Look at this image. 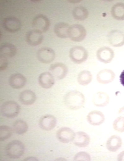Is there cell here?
I'll list each match as a JSON object with an SVG mask.
<instances>
[{
    "instance_id": "obj_26",
    "label": "cell",
    "mask_w": 124,
    "mask_h": 161,
    "mask_svg": "<svg viewBox=\"0 0 124 161\" xmlns=\"http://www.w3.org/2000/svg\"><path fill=\"white\" fill-rule=\"evenodd\" d=\"M12 129L7 125L0 126V141H3L9 138L12 134Z\"/></svg>"
},
{
    "instance_id": "obj_24",
    "label": "cell",
    "mask_w": 124,
    "mask_h": 161,
    "mask_svg": "<svg viewBox=\"0 0 124 161\" xmlns=\"http://www.w3.org/2000/svg\"><path fill=\"white\" fill-rule=\"evenodd\" d=\"M13 127L14 131L17 134L21 135L26 132L28 129V126L24 121L18 120L14 123Z\"/></svg>"
},
{
    "instance_id": "obj_5",
    "label": "cell",
    "mask_w": 124,
    "mask_h": 161,
    "mask_svg": "<svg viewBox=\"0 0 124 161\" xmlns=\"http://www.w3.org/2000/svg\"><path fill=\"white\" fill-rule=\"evenodd\" d=\"M37 57L41 62L49 64L51 62L55 57L54 51L51 48L46 47L39 49L37 52Z\"/></svg>"
},
{
    "instance_id": "obj_28",
    "label": "cell",
    "mask_w": 124,
    "mask_h": 161,
    "mask_svg": "<svg viewBox=\"0 0 124 161\" xmlns=\"http://www.w3.org/2000/svg\"><path fill=\"white\" fill-rule=\"evenodd\" d=\"M91 157L87 153L81 152L77 153L74 157L75 161H90Z\"/></svg>"
},
{
    "instance_id": "obj_3",
    "label": "cell",
    "mask_w": 124,
    "mask_h": 161,
    "mask_svg": "<svg viewBox=\"0 0 124 161\" xmlns=\"http://www.w3.org/2000/svg\"><path fill=\"white\" fill-rule=\"evenodd\" d=\"M64 99L66 105L71 109H77L81 107L84 101L83 96L74 92L68 93Z\"/></svg>"
},
{
    "instance_id": "obj_31",
    "label": "cell",
    "mask_w": 124,
    "mask_h": 161,
    "mask_svg": "<svg viewBox=\"0 0 124 161\" xmlns=\"http://www.w3.org/2000/svg\"><path fill=\"white\" fill-rule=\"evenodd\" d=\"M117 160L124 161V151L121 152L117 156Z\"/></svg>"
},
{
    "instance_id": "obj_16",
    "label": "cell",
    "mask_w": 124,
    "mask_h": 161,
    "mask_svg": "<svg viewBox=\"0 0 124 161\" xmlns=\"http://www.w3.org/2000/svg\"><path fill=\"white\" fill-rule=\"evenodd\" d=\"M70 26L66 23L59 22L54 26V31L56 36L61 38L69 37Z\"/></svg>"
},
{
    "instance_id": "obj_20",
    "label": "cell",
    "mask_w": 124,
    "mask_h": 161,
    "mask_svg": "<svg viewBox=\"0 0 124 161\" xmlns=\"http://www.w3.org/2000/svg\"><path fill=\"white\" fill-rule=\"evenodd\" d=\"M16 51L15 46L11 43H3L0 46V55L7 58L13 57L15 56Z\"/></svg>"
},
{
    "instance_id": "obj_4",
    "label": "cell",
    "mask_w": 124,
    "mask_h": 161,
    "mask_svg": "<svg viewBox=\"0 0 124 161\" xmlns=\"http://www.w3.org/2000/svg\"><path fill=\"white\" fill-rule=\"evenodd\" d=\"M50 21L45 15L39 14L33 19L32 25L34 29L38 30L42 33L47 31L50 26Z\"/></svg>"
},
{
    "instance_id": "obj_22",
    "label": "cell",
    "mask_w": 124,
    "mask_h": 161,
    "mask_svg": "<svg viewBox=\"0 0 124 161\" xmlns=\"http://www.w3.org/2000/svg\"><path fill=\"white\" fill-rule=\"evenodd\" d=\"M97 56L100 60L104 62L108 63L113 59V53L110 48L104 47L98 51Z\"/></svg>"
},
{
    "instance_id": "obj_6",
    "label": "cell",
    "mask_w": 124,
    "mask_h": 161,
    "mask_svg": "<svg viewBox=\"0 0 124 161\" xmlns=\"http://www.w3.org/2000/svg\"><path fill=\"white\" fill-rule=\"evenodd\" d=\"M86 31L82 25L74 24L70 26L69 37L71 40L76 42L82 41L85 38Z\"/></svg>"
},
{
    "instance_id": "obj_7",
    "label": "cell",
    "mask_w": 124,
    "mask_h": 161,
    "mask_svg": "<svg viewBox=\"0 0 124 161\" xmlns=\"http://www.w3.org/2000/svg\"><path fill=\"white\" fill-rule=\"evenodd\" d=\"M4 29L10 33H15L18 31L21 27L20 20L14 17H8L5 18L2 22Z\"/></svg>"
},
{
    "instance_id": "obj_23",
    "label": "cell",
    "mask_w": 124,
    "mask_h": 161,
    "mask_svg": "<svg viewBox=\"0 0 124 161\" xmlns=\"http://www.w3.org/2000/svg\"><path fill=\"white\" fill-rule=\"evenodd\" d=\"M111 13L115 19L124 20V3L120 2L114 5L111 9Z\"/></svg>"
},
{
    "instance_id": "obj_2",
    "label": "cell",
    "mask_w": 124,
    "mask_h": 161,
    "mask_svg": "<svg viewBox=\"0 0 124 161\" xmlns=\"http://www.w3.org/2000/svg\"><path fill=\"white\" fill-rule=\"evenodd\" d=\"M20 106L16 102L9 101L4 102L0 108L1 114L3 116L9 118H14L19 114Z\"/></svg>"
},
{
    "instance_id": "obj_18",
    "label": "cell",
    "mask_w": 124,
    "mask_h": 161,
    "mask_svg": "<svg viewBox=\"0 0 124 161\" xmlns=\"http://www.w3.org/2000/svg\"><path fill=\"white\" fill-rule=\"evenodd\" d=\"M74 144L79 147H85L87 146L90 142V138L86 133L79 132L75 133L74 139Z\"/></svg>"
},
{
    "instance_id": "obj_33",
    "label": "cell",
    "mask_w": 124,
    "mask_h": 161,
    "mask_svg": "<svg viewBox=\"0 0 124 161\" xmlns=\"http://www.w3.org/2000/svg\"><path fill=\"white\" fill-rule=\"evenodd\" d=\"M119 113V114H122L124 115V107L120 109Z\"/></svg>"
},
{
    "instance_id": "obj_21",
    "label": "cell",
    "mask_w": 124,
    "mask_h": 161,
    "mask_svg": "<svg viewBox=\"0 0 124 161\" xmlns=\"http://www.w3.org/2000/svg\"><path fill=\"white\" fill-rule=\"evenodd\" d=\"M122 144L121 138L117 135H113L111 136L107 141L106 146L109 151L114 152L121 148Z\"/></svg>"
},
{
    "instance_id": "obj_32",
    "label": "cell",
    "mask_w": 124,
    "mask_h": 161,
    "mask_svg": "<svg viewBox=\"0 0 124 161\" xmlns=\"http://www.w3.org/2000/svg\"><path fill=\"white\" fill-rule=\"evenodd\" d=\"M25 161H37L38 159L36 157H29L26 158L24 159Z\"/></svg>"
},
{
    "instance_id": "obj_8",
    "label": "cell",
    "mask_w": 124,
    "mask_h": 161,
    "mask_svg": "<svg viewBox=\"0 0 124 161\" xmlns=\"http://www.w3.org/2000/svg\"><path fill=\"white\" fill-rule=\"evenodd\" d=\"M43 36L41 31L35 29L29 31L26 34L25 40L27 43L31 46H36L43 41Z\"/></svg>"
},
{
    "instance_id": "obj_12",
    "label": "cell",
    "mask_w": 124,
    "mask_h": 161,
    "mask_svg": "<svg viewBox=\"0 0 124 161\" xmlns=\"http://www.w3.org/2000/svg\"><path fill=\"white\" fill-rule=\"evenodd\" d=\"M26 83V79L25 76L19 73L12 74L9 79V83L10 86L15 89H19L23 87Z\"/></svg>"
},
{
    "instance_id": "obj_9",
    "label": "cell",
    "mask_w": 124,
    "mask_h": 161,
    "mask_svg": "<svg viewBox=\"0 0 124 161\" xmlns=\"http://www.w3.org/2000/svg\"><path fill=\"white\" fill-rule=\"evenodd\" d=\"M49 71L55 78L60 80L64 78L66 76L67 72V68L64 64L57 63L50 65Z\"/></svg>"
},
{
    "instance_id": "obj_25",
    "label": "cell",
    "mask_w": 124,
    "mask_h": 161,
    "mask_svg": "<svg viewBox=\"0 0 124 161\" xmlns=\"http://www.w3.org/2000/svg\"><path fill=\"white\" fill-rule=\"evenodd\" d=\"M73 15L75 19L78 20L82 21L87 17L88 12L85 8L82 6H79L73 9Z\"/></svg>"
},
{
    "instance_id": "obj_19",
    "label": "cell",
    "mask_w": 124,
    "mask_h": 161,
    "mask_svg": "<svg viewBox=\"0 0 124 161\" xmlns=\"http://www.w3.org/2000/svg\"><path fill=\"white\" fill-rule=\"evenodd\" d=\"M104 117L102 112L98 111H93L87 115V120L88 123L93 126H99L104 121Z\"/></svg>"
},
{
    "instance_id": "obj_15",
    "label": "cell",
    "mask_w": 124,
    "mask_h": 161,
    "mask_svg": "<svg viewBox=\"0 0 124 161\" xmlns=\"http://www.w3.org/2000/svg\"><path fill=\"white\" fill-rule=\"evenodd\" d=\"M55 78L50 72H45L41 73L38 78L40 85L45 89H48L53 86L55 83Z\"/></svg>"
},
{
    "instance_id": "obj_10",
    "label": "cell",
    "mask_w": 124,
    "mask_h": 161,
    "mask_svg": "<svg viewBox=\"0 0 124 161\" xmlns=\"http://www.w3.org/2000/svg\"><path fill=\"white\" fill-rule=\"evenodd\" d=\"M75 135L73 131L71 128L63 127L58 130L56 132V137L61 142L68 143L73 141Z\"/></svg>"
},
{
    "instance_id": "obj_13",
    "label": "cell",
    "mask_w": 124,
    "mask_h": 161,
    "mask_svg": "<svg viewBox=\"0 0 124 161\" xmlns=\"http://www.w3.org/2000/svg\"><path fill=\"white\" fill-rule=\"evenodd\" d=\"M56 122V119L55 116L51 114H46L41 118L39 123L40 127L42 130L50 131L55 127Z\"/></svg>"
},
{
    "instance_id": "obj_17",
    "label": "cell",
    "mask_w": 124,
    "mask_h": 161,
    "mask_svg": "<svg viewBox=\"0 0 124 161\" xmlns=\"http://www.w3.org/2000/svg\"><path fill=\"white\" fill-rule=\"evenodd\" d=\"M36 98V95L33 91L25 90L21 92L19 94V99L20 102L26 105L33 104Z\"/></svg>"
},
{
    "instance_id": "obj_27",
    "label": "cell",
    "mask_w": 124,
    "mask_h": 161,
    "mask_svg": "<svg viewBox=\"0 0 124 161\" xmlns=\"http://www.w3.org/2000/svg\"><path fill=\"white\" fill-rule=\"evenodd\" d=\"M113 125L115 130L120 132H124V117L120 116L116 119Z\"/></svg>"
},
{
    "instance_id": "obj_14",
    "label": "cell",
    "mask_w": 124,
    "mask_h": 161,
    "mask_svg": "<svg viewBox=\"0 0 124 161\" xmlns=\"http://www.w3.org/2000/svg\"><path fill=\"white\" fill-rule=\"evenodd\" d=\"M108 40L113 46L119 47L124 44V34L118 30L110 32L108 35Z\"/></svg>"
},
{
    "instance_id": "obj_29",
    "label": "cell",
    "mask_w": 124,
    "mask_h": 161,
    "mask_svg": "<svg viewBox=\"0 0 124 161\" xmlns=\"http://www.w3.org/2000/svg\"><path fill=\"white\" fill-rule=\"evenodd\" d=\"M7 58L3 56L0 55V70L3 71L7 67L8 61Z\"/></svg>"
},
{
    "instance_id": "obj_1",
    "label": "cell",
    "mask_w": 124,
    "mask_h": 161,
    "mask_svg": "<svg viewBox=\"0 0 124 161\" xmlns=\"http://www.w3.org/2000/svg\"><path fill=\"white\" fill-rule=\"evenodd\" d=\"M24 146L20 141L15 140L9 142L5 148L7 156L11 159H17L20 157L24 151Z\"/></svg>"
},
{
    "instance_id": "obj_30",
    "label": "cell",
    "mask_w": 124,
    "mask_h": 161,
    "mask_svg": "<svg viewBox=\"0 0 124 161\" xmlns=\"http://www.w3.org/2000/svg\"><path fill=\"white\" fill-rule=\"evenodd\" d=\"M120 81L121 84L124 87V70L120 76Z\"/></svg>"
},
{
    "instance_id": "obj_11",
    "label": "cell",
    "mask_w": 124,
    "mask_h": 161,
    "mask_svg": "<svg viewBox=\"0 0 124 161\" xmlns=\"http://www.w3.org/2000/svg\"><path fill=\"white\" fill-rule=\"evenodd\" d=\"M69 55L72 60L77 63L84 61L87 56L85 49L80 46H76L72 48L70 51Z\"/></svg>"
}]
</instances>
